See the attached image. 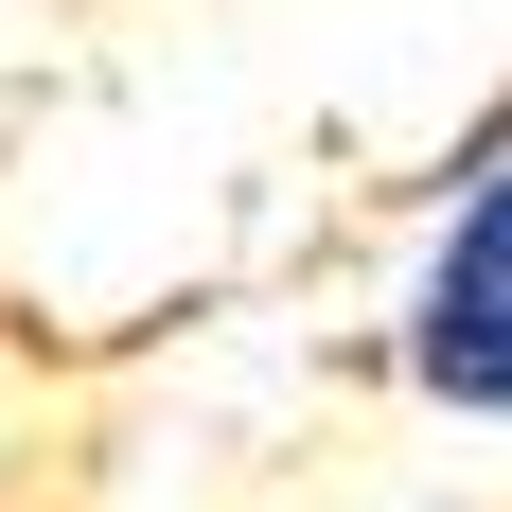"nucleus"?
<instances>
[{
    "mask_svg": "<svg viewBox=\"0 0 512 512\" xmlns=\"http://www.w3.org/2000/svg\"><path fill=\"white\" fill-rule=\"evenodd\" d=\"M460 212H477V230H495V248H512V142L477 159V195H460Z\"/></svg>",
    "mask_w": 512,
    "mask_h": 512,
    "instance_id": "obj_1",
    "label": "nucleus"
}]
</instances>
